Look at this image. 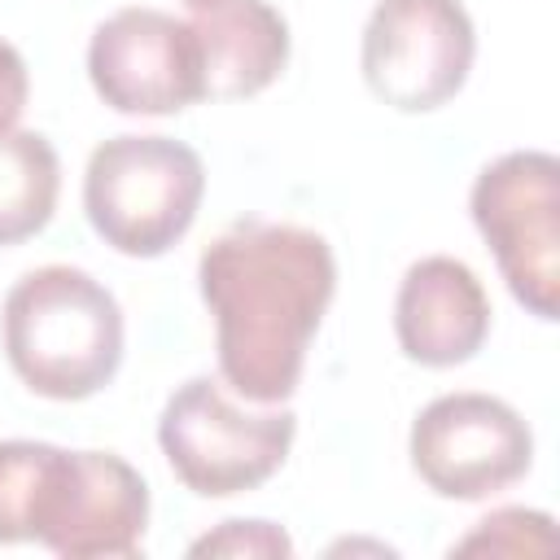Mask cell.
Instances as JSON below:
<instances>
[{
    "label": "cell",
    "mask_w": 560,
    "mask_h": 560,
    "mask_svg": "<svg viewBox=\"0 0 560 560\" xmlns=\"http://www.w3.org/2000/svg\"><path fill=\"white\" fill-rule=\"evenodd\" d=\"M197 280L214 315L219 376L249 402H284L337 293L328 241L298 223L245 219L201 249Z\"/></svg>",
    "instance_id": "6da1fadb"
},
{
    "label": "cell",
    "mask_w": 560,
    "mask_h": 560,
    "mask_svg": "<svg viewBox=\"0 0 560 560\" xmlns=\"http://www.w3.org/2000/svg\"><path fill=\"white\" fill-rule=\"evenodd\" d=\"M149 486L114 451L0 442V542H39L66 560L136 556Z\"/></svg>",
    "instance_id": "7a4b0ae2"
},
{
    "label": "cell",
    "mask_w": 560,
    "mask_h": 560,
    "mask_svg": "<svg viewBox=\"0 0 560 560\" xmlns=\"http://www.w3.org/2000/svg\"><path fill=\"white\" fill-rule=\"evenodd\" d=\"M4 354L31 394L92 398L122 363V311L88 271L35 267L4 298Z\"/></svg>",
    "instance_id": "3957f363"
},
{
    "label": "cell",
    "mask_w": 560,
    "mask_h": 560,
    "mask_svg": "<svg viewBox=\"0 0 560 560\" xmlns=\"http://www.w3.org/2000/svg\"><path fill=\"white\" fill-rule=\"evenodd\" d=\"M201 192V158L171 136H114L92 149L83 175L92 232L127 258H158L184 241Z\"/></svg>",
    "instance_id": "277c9868"
},
{
    "label": "cell",
    "mask_w": 560,
    "mask_h": 560,
    "mask_svg": "<svg viewBox=\"0 0 560 560\" xmlns=\"http://www.w3.org/2000/svg\"><path fill=\"white\" fill-rule=\"evenodd\" d=\"M293 433V411L280 402L245 411L210 376L184 381L158 420V446L171 472L201 499H228L262 486L289 459Z\"/></svg>",
    "instance_id": "5b68a950"
},
{
    "label": "cell",
    "mask_w": 560,
    "mask_h": 560,
    "mask_svg": "<svg viewBox=\"0 0 560 560\" xmlns=\"http://www.w3.org/2000/svg\"><path fill=\"white\" fill-rule=\"evenodd\" d=\"M472 223L486 236L512 298L556 319L560 306V162L542 149L494 158L468 197Z\"/></svg>",
    "instance_id": "8992f818"
},
{
    "label": "cell",
    "mask_w": 560,
    "mask_h": 560,
    "mask_svg": "<svg viewBox=\"0 0 560 560\" xmlns=\"http://www.w3.org/2000/svg\"><path fill=\"white\" fill-rule=\"evenodd\" d=\"M477 57L472 18L459 0H376L363 26V79L398 114L446 105Z\"/></svg>",
    "instance_id": "52a82bcc"
},
{
    "label": "cell",
    "mask_w": 560,
    "mask_h": 560,
    "mask_svg": "<svg viewBox=\"0 0 560 560\" xmlns=\"http://www.w3.org/2000/svg\"><path fill=\"white\" fill-rule=\"evenodd\" d=\"M534 464V433L490 394H442L411 424V468L442 499H490Z\"/></svg>",
    "instance_id": "ba28073f"
},
{
    "label": "cell",
    "mask_w": 560,
    "mask_h": 560,
    "mask_svg": "<svg viewBox=\"0 0 560 560\" xmlns=\"http://www.w3.org/2000/svg\"><path fill=\"white\" fill-rule=\"evenodd\" d=\"M88 79L96 96L118 114H179L206 101L201 48L188 18L162 9H118L92 31Z\"/></svg>",
    "instance_id": "9c48e42d"
},
{
    "label": "cell",
    "mask_w": 560,
    "mask_h": 560,
    "mask_svg": "<svg viewBox=\"0 0 560 560\" xmlns=\"http://www.w3.org/2000/svg\"><path fill=\"white\" fill-rule=\"evenodd\" d=\"M394 332L411 363H468L490 332V298L477 271L446 254L411 262L394 298Z\"/></svg>",
    "instance_id": "30bf717a"
},
{
    "label": "cell",
    "mask_w": 560,
    "mask_h": 560,
    "mask_svg": "<svg viewBox=\"0 0 560 560\" xmlns=\"http://www.w3.org/2000/svg\"><path fill=\"white\" fill-rule=\"evenodd\" d=\"M188 9L206 101H245L280 79L289 61V26L267 0H197Z\"/></svg>",
    "instance_id": "8fae6325"
},
{
    "label": "cell",
    "mask_w": 560,
    "mask_h": 560,
    "mask_svg": "<svg viewBox=\"0 0 560 560\" xmlns=\"http://www.w3.org/2000/svg\"><path fill=\"white\" fill-rule=\"evenodd\" d=\"M61 192V162L39 131H0V245L48 228Z\"/></svg>",
    "instance_id": "7c38bea8"
},
{
    "label": "cell",
    "mask_w": 560,
    "mask_h": 560,
    "mask_svg": "<svg viewBox=\"0 0 560 560\" xmlns=\"http://www.w3.org/2000/svg\"><path fill=\"white\" fill-rule=\"evenodd\" d=\"M556 547V529L547 512H529V508H499L490 516L477 521V529L455 542L459 556L472 551H490V556H534V551H551Z\"/></svg>",
    "instance_id": "4fadbf2b"
},
{
    "label": "cell",
    "mask_w": 560,
    "mask_h": 560,
    "mask_svg": "<svg viewBox=\"0 0 560 560\" xmlns=\"http://www.w3.org/2000/svg\"><path fill=\"white\" fill-rule=\"evenodd\" d=\"M293 542L271 521H223L214 534L192 542V556H289Z\"/></svg>",
    "instance_id": "5bb4252c"
},
{
    "label": "cell",
    "mask_w": 560,
    "mask_h": 560,
    "mask_svg": "<svg viewBox=\"0 0 560 560\" xmlns=\"http://www.w3.org/2000/svg\"><path fill=\"white\" fill-rule=\"evenodd\" d=\"M26 96H31V74H26V61L22 52L0 39V131H13L22 109H26Z\"/></svg>",
    "instance_id": "9a60e30c"
},
{
    "label": "cell",
    "mask_w": 560,
    "mask_h": 560,
    "mask_svg": "<svg viewBox=\"0 0 560 560\" xmlns=\"http://www.w3.org/2000/svg\"><path fill=\"white\" fill-rule=\"evenodd\" d=\"M184 4H197V0H184Z\"/></svg>",
    "instance_id": "2e32d148"
}]
</instances>
